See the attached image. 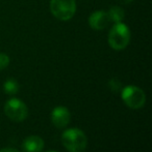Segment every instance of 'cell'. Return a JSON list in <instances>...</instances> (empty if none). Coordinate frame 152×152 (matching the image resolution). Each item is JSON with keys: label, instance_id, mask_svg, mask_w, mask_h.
Segmentation results:
<instances>
[{"label": "cell", "instance_id": "obj_1", "mask_svg": "<svg viewBox=\"0 0 152 152\" xmlns=\"http://www.w3.org/2000/svg\"><path fill=\"white\" fill-rule=\"evenodd\" d=\"M62 144L69 152H85L87 138L79 128H69L62 134Z\"/></svg>", "mask_w": 152, "mask_h": 152}, {"label": "cell", "instance_id": "obj_2", "mask_svg": "<svg viewBox=\"0 0 152 152\" xmlns=\"http://www.w3.org/2000/svg\"><path fill=\"white\" fill-rule=\"evenodd\" d=\"M130 36V29L127 25L122 22L115 23L108 32V45L115 51H122L129 45Z\"/></svg>", "mask_w": 152, "mask_h": 152}, {"label": "cell", "instance_id": "obj_3", "mask_svg": "<svg viewBox=\"0 0 152 152\" xmlns=\"http://www.w3.org/2000/svg\"><path fill=\"white\" fill-rule=\"evenodd\" d=\"M121 97L123 102L130 109H141L146 104V94L143 89L134 85H128L121 90Z\"/></svg>", "mask_w": 152, "mask_h": 152}, {"label": "cell", "instance_id": "obj_4", "mask_svg": "<svg viewBox=\"0 0 152 152\" xmlns=\"http://www.w3.org/2000/svg\"><path fill=\"white\" fill-rule=\"evenodd\" d=\"M51 14L59 21H69L76 12L75 0H50L49 3Z\"/></svg>", "mask_w": 152, "mask_h": 152}, {"label": "cell", "instance_id": "obj_5", "mask_svg": "<svg viewBox=\"0 0 152 152\" xmlns=\"http://www.w3.org/2000/svg\"><path fill=\"white\" fill-rule=\"evenodd\" d=\"M4 113L14 122H22L28 117V108L19 98H10L4 104Z\"/></svg>", "mask_w": 152, "mask_h": 152}, {"label": "cell", "instance_id": "obj_6", "mask_svg": "<svg viewBox=\"0 0 152 152\" xmlns=\"http://www.w3.org/2000/svg\"><path fill=\"white\" fill-rule=\"evenodd\" d=\"M50 119L52 124L57 128H65L69 125L71 120L70 111L66 107L59 106L55 107L50 114Z\"/></svg>", "mask_w": 152, "mask_h": 152}, {"label": "cell", "instance_id": "obj_7", "mask_svg": "<svg viewBox=\"0 0 152 152\" xmlns=\"http://www.w3.org/2000/svg\"><path fill=\"white\" fill-rule=\"evenodd\" d=\"M110 22L108 12L103 10H96L89 17V25L94 30H103L108 27Z\"/></svg>", "mask_w": 152, "mask_h": 152}, {"label": "cell", "instance_id": "obj_8", "mask_svg": "<svg viewBox=\"0 0 152 152\" xmlns=\"http://www.w3.org/2000/svg\"><path fill=\"white\" fill-rule=\"evenodd\" d=\"M45 142L39 136H29L24 139L22 143L23 152H42L44 149Z\"/></svg>", "mask_w": 152, "mask_h": 152}, {"label": "cell", "instance_id": "obj_9", "mask_svg": "<svg viewBox=\"0 0 152 152\" xmlns=\"http://www.w3.org/2000/svg\"><path fill=\"white\" fill-rule=\"evenodd\" d=\"M108 18H110V21L115 23H119V22H122L125 18V12L122 7L118 5H114L110 8V10L108 12Z\"/></svg>", "mask_w": 152, "mask_h": 152}, {"label": "cell", "instance_id": "obj_10", "mask_svg": "<svg viewBox=\"0 0 152 152\" xmlns=\"http://www.w3.org/2000/svg\"><path fill=\"white\" fill-rule=\"evenodd\" d=\"M3 90L8 95H15L19 92V83L13 78L7 79L3 84Z\"/></svg>", "mask_w": 152, "mask_h": 152}, {"label": "cell", "instance_id": "obj_11", "mask_svg": "<svg viewBox=\"0 0 152 152\" xmlns=\"http://www.w3.org/2000/svg\"><path fill=\"white\" fill-rule=\"evenodd\" d=\"M108 87H110V89L112 90L113 92H115V93H118V92H121L122 90V84L121 82H120L118 79H110V81H108Z\"/></svg>", "mask_w": 152, "mask_h": 152}, {"label": "cell", "instance_id": "obj_12", "mask_svg": "<svg viewBox=\"0 0 152 152\" xmlns=\"http://www.w3.org/2000/svg\"><path fill=\"white\" fill-rule=\"evenodd\" d=\"M10 59L8 55H6L5 53H0V70L5 69L10 65Z\"/></svg>", "mask_w": 152, "mask_h": 152}, {"label": "cell", "instance_id": "obj_13", "mask_svg": "<svg viewBox=\"0 0 152 152\" xmlns=\"http://www.w3.org/2000/svg\"><path fill=\"white\" fill-rule=\"evenodd\" d=\"M0 152H19V151L15 148H3L0 150Z\"/></svg>", "mask_w": 152, "mask_h": 152}, {"label": "cell", "instance_id": "obj_14", "mask_svg": "<svg viewBox=\"0 0 152 152\" xmlns=\"http://www.w3.org/2000/svg\"><path fill=\"white\" fill-rule=\"evenodd\" d=\"M121 3H124V4H127V3H130V2H132L133 0H119Z\"/></svg>", "mask_w": 152, "mask_h": 152}, {"label": "cell", "instance_id": "obj_15", "mask_svg": "<svg viewBox=\"0 0 152 152\" xmlns=\"http://www.w3.org/2000/svg\"><path fill=\"white\" fill-rule=\"evenodd\" d=\"M47 152H57V151H47Z\"/></svg>", "mask_w": 152, "mask_h": 152}]
</instances>
